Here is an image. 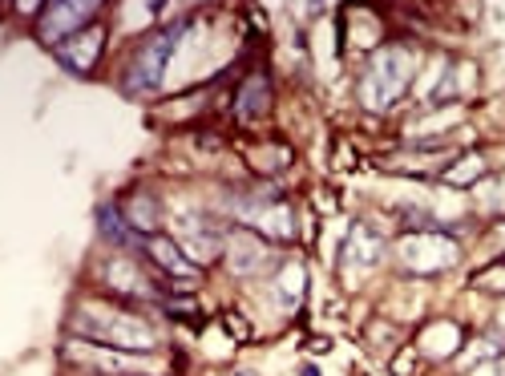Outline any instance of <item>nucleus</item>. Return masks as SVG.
I'll use <instances>...</instances> for the list:
<instances>
[{"label":"nucleus","instance_id":"f257e3e1","mask_svg":"<svg viewBox=\"0 0 505 376\" xmlns=\"http://www.w3.org/2000/svg\"><path fill=\"white\" fill-rule=\"evenodd\" d=\"M69 328L86 344H102V348L150 352L158 344V332L142 320V315H130V312L110 307V304H97V299H86V304L73 307Z\"/></svg>","mask_w":505,"mask_h":376},{"label":"nucleus","instance_id":"f03ea898","mask_svg":"<svg viewBox=\"0 0 505 376\" xmlns=\"http://www.w3.org/2000/svg\"><path fill=\"white\" fill-rule=\"evenodd\" d=\"M412 73H417V53L409 45H380L368 57L364 81H360V102L368 110H388L392 102H401L409 89Z\"/></svg>","mask_w":505,"mask_h":376},{"label":"nucleus","instance_id":"7ed1b4c3","mask_svg":"<svg viewBox=\"0 0 505 376\" xmlns=\"http://www.w3.org/2000/svg\"><path fill=\"white\" fill-rule=\"evenodd\" d=\"M186 29H191V25H186V20H178L175 29H166V33L150 37L146 45H138V53L130 57V65H126V78H122V94L126 97H146V94H154V89L162 86L166 65H170L175 49L183 45Z\"/></svg>","mask_w":505,"mask_h":376},{"label":"nucleus","instance_id":"20e7f679","mask_svg":"<svg viewBox=\"0 0 505 376\" xmlns=\"http://www.w3.org/2000/svg\"><path fill=\"white\" fill-rule=\"evenodd\" d=\"M65 356L73 364L89 368L97 376H154L158 368L150 364L142 352H122V348H102V344H86V340H69L65 344Z\"/></svg>","mask_w":505,"mask_h":376},{"label":"nucleus","instance_id":"39448f33","mask_svg":"<svg viewBox=\"0 0 505 376\" xmlns=\"http://www.w3.org/2000/svg\"><path fill=\"white\" fill-rule=\"evenodd\" d=\"M97 12H102V4L97 0H57V4H45V12L37 17V37H41L45 45H65L69 37L86 33L89 25H97Z\"/></svg>","mask_w":505,"mask_h":376},{"label":"nucleus","instance_id":"423d86ee","mask_svg":"<svg viewBox=\"0 0 505 376\" xmlns=\"http://www.w3.org/2000/svg\"><path fill=\"white\" fill-rule=\"evenodd\" d=\"M231 235L218 227L210 210H183L178 215V247L191 255V263H210L218 255H227Z\"/></svg>","mask_w":505,"mask_h":376},{"label":"nucleus","instance_id":"0eeeda50","mask_svg":"<svg viewBox=\"0 0 505 376\" xmlns=\"http://www.w3.org/2000/svg\"><path fill=\"white\" fill-rule=\"evenodd\" d=\"M401 267L417 275H433V272H449L457 263V243L449 235H436V231H425V235H404L401 247Z\"/></svg>","mask_w":505,"mask_h":376},{"label":"nucleus","instance_id":"6e6552de","mask_svg":"<svg viewBox=\"0 0 505 376\" xmlns=\"http://www.w3.org/2000/svg\"><path fill=\"white\" fill-rule=\"evenodd\" d=\"M102 49H105V29L89 25L86 33L69 37V41L57 45L53 53H57V61H61L69 73H89L97 65V57H102Z\"/></svg>","mask_w":505,"mask_h":376},{"label":"nucleus","instance_id":"1a4fd4ad","mask_svg":"<svg viewBox=\"0 0 505 376\" xmlns=\"http://www.w3.org/2000/svg\"><path fill=\"white\" fill-rule=\"evenodd\" d=\"M267 263H271V247L263 243L255 231H235V235H231V243H227V267L235 275L251 280V275H259Z\"/></svg>","mask_w":505,"mask_h":376},{"label":"nucleus","instance_id":"9d476101","mask_svg":"<svg viewBox=\"0 0 505 376\" xmlns=\"http://www.w3.org/2000/svg\"><path fill=\"white\" fill-rule=\"evenodd\" d=\"M102 272H105V283H110L114 291H122V296H134V299H158L162 296V291L154 288V280H146V272H142L134 259H126V255H114Z\"/></svg>","mask_w":505,"mask_h":376},{"label":"nucleus","instance_id":"9b49d317","mask_svg":"<svg viewBox=\"0 0 505 376\" xmlns=\"http://www.w3.org/2000/svg\"><path fill=\"white\" fill-rule=\"evenodd\" d=\"M146 251H150V259H154L175 283H199V263H191V255H186L183 247L175 243V239L154 235L146 243Z\"/></svg>","mask_w":505,"mask_h":376},{"label":"nucleus","instance_id":"f8f14e48","mask_svg":"<svg viewBox=\"0 0 505 376\" xmlns=\"http://www.w3.org/2000/svg\"><path fill=\"white\" fill-rule=\"evenodd\" d=\"M380 255H384V243L372 235V231H368V227H352V239L344 243V267H348L352 283H356L360 272H368Z\"/></svg>","mask_w":505,"mask_h":376},{"label":"nucleus","instance_id":"ddd939ff","mask_svg":"<svg viewBox=\"0 0 505 376\" xmlns=\"http://www.w3.org/2000/svg\"><path fill=\"white\" fill-rule=\"evenodd\" d=\"M235 110L243 122H255V118H267L271 110V81L263 78V73H251V78H243V86H239V97H235Z\"/></svg>","mask_w":505,"mask_h":376},{"label":"nucleus","instance_id":"4468645a","mask_svg":"<svg viewBox=\"0 0 505 376\" xmlns=\"http://www.w3.org/2000/svg\"><path fill=\"white\" fill-rule=\"evenodd\" d=\"M457 348H461V328L449 324V320H436V324H428L425 336H420V352H425V356L449 360Z\"/></svg>","mask_w":505,"mask_h":376},{"label":"nucleus","instance_id":"2eb2a0df","mask_svg":"<svg viewBox=\"0 0 505 376\" xmlns=\"http://www.w3.org/2000/svg\"><path fill=\"white\" fill-rule=\"evenodd\" d=\"M126 223H130L134 231H158V223H162V210H158V199L146 191H138L130 202L122 207Z\"/></svg>","mask_w":505,"mask_h":376},{"label":"nucleus","instance_id":"dca6fc26","mask_svg":"<svg viewBox=\"0 0 505 376\" xmlns=\"http://www.w3.org/2000/svg\"><path fill=\"white\" fill-rule=\"evenodd\" d=\"M275 291L283 296V304L288 307H296L299 299H304V291H307V272H304V263H288L283 272L275 275Z\"/></svg>","mask_w":505,"mask_h":376},{"label":"nucleus","instance_id":"f3484780","mask_svg":"<svg viewBox=\"0 0 505 376\" xmlns=\"http://www.w3.org/2000/svg\"><path fill=\"white\" fill-rule=\"evenodd\" d=\"M444 186H477L481 178H485V158L481 154H465L457 167L444 170Z\"/></svg>","mask_w":505,"mask_h":376},{"label":"nucleus","instance_id":"a211bd4d","mask_svg":"<svg viewBox=\"0 0 505 376\" xmlns=\"http://www.w3.org/2000/svg\"><path fill=\"white\" fill-rule=\"evenodd\" d=\"M126 215L122 210H102V235L105 239H122V247H126V239H134V227L130 223H122Z\"/></svg>","mask_w":505,"mask_h":376},{"label":"nucleus","instance_id":"6ab92c4d","mask_svg":"<svg viewBox=\"0 0 505 376\" xmlns=\"http://www.w3.org/2000/svg\"><path fill=\"white\" fill-rule=\"evenodd\" d=\"M477 283H481V288H505V267H493V272H485Z\"/></svg>","mask_w":505,"mask_h":376},{"label":"nucleus","instance_id":"aec40b11","mask_svg":"<svg viewBox=\"0 0 505 376\" xmlns=\"http://www.w3.org/2000/svg\"><path fill=\"white\" fill-rule=\"evenodd\" d=\"M299 376H320V364H304L299 368Z\"/></svg>","mask_w":505,"mask_h":376},{"label":"nucleus","instance_id":"412c9836","mask_svg":"<svg viewBox=\"0 0 505 376\" xmlns=\"http://www.w3.org/2000/svg\"><path fill=\"white\" fill-rule=\"evenodd\" d=\"M497 328L505 332V299H501V307H497Z\"/></svg>","mask_w":505,"mask_h":376},{"label":"nucleus","instance_id":"4be33fe9","mask_svg":"<svg viewBox=\"0 0 505 376\" xmlns=\"http://www.w3.org/2000/svg\"><path fill=\"white\" fill-rule=\"evenodd\" d=\"M493 376H505V352H501V360L493 364Z\"/></svg>","mask_w":505,"mask_h":376},{"label":"nucleus","instance_id":"5701e85b","mask_svg":"<svg viewBox=\"0 0 505 376\" xmlns=\"http://www.w3.org/2000/svg\"><path fill=\"white\" fill-rule=\"evenodd\" d=\"M501 235H505V227H501Z\"/></svg>","mask_w":505,"mask_h":376}]
</instances>
